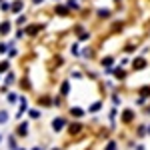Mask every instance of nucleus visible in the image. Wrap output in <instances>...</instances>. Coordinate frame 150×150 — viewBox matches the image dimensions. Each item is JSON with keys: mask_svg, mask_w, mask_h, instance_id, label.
<instances>
[{"mask_svg": "<svg viewBox=\"0 0 150 150\" xmlns=\"http://www.w3.org/2000/svg\"><path fill=\"white\" fill-rule=\"evenodd\" d=\"M0 32H2V34L8 32V24H2V26H0Z\"/></svg>", "mask_w": 150, "mask_h": 150, "instance_id": "f03ea898", "label": "nucleus"}, {"mask_svg": "<svg viewBox=\"0 0 150 150\" xmlns=\"http://www.w3.org/2000/svg\"><path fill=\"white\" fill-rule=\"evenodd\" d=\"M62 124H64V120H60V118H58V120H54V128H62Z\"/></svg>", "mask_w": 150, "mask_h": 150, "instance_id": "f257e3e1", "label": "nucleus"}, {"mask_svg": "<svg viewBox=\"0 0 150 150\" xmlns=\"http://www.w3.org/2000/svg\"><path fill=\"white\" fill-rule=\"evenodd\" d=\"M6 118H8V114H6V112H0V122H4Z\"/></svg>", "mask_w": 150, "mask_h": 150, "instance_id": "7ed1b4c3", "label": "nucleus"}]
</instances>
